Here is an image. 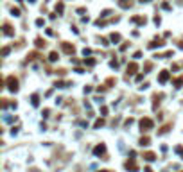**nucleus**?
Segmentation results:
<instances>
[{"instance_id": "0eeeda50", "label": "nucleus", "mask_w": 183, "mask_h": 172, "mask_svg": "<svg viewBox=\"0 0 183 172\" xmlns=\"http://www.w3.org/2000/svg\"><path fill=\"white\" fill-rule=\"evenodd\" d=\"M136 70H138V65H136L135 61L128 65V75H133V74H136Z\"/></svg>"}, {"instance_id": "f3484780", "label": "nucleus", "mask_w": 183, "mask_h": 172, "mask_svg": "<svg viewBox=\"0 0 183 172\" xmlns=\"http://www.w3.org/2000/svg\"><path fill=\"white\" fill-rule=\"evenodd\" d=\"M30 102H32V106H38V104H40V97H38V93H34V95L30 97Z\"/></svg>"}, {"instance_id": "dca6fc26", "label": "nucleus", "mask_w": 183, "mask_h": 172, "mask_svg": "<svg viewBox=\"0 0 183 172\" xmlns=\"http://www.w3.org/2000/svg\"><path fill=\"white\" fill-rule=\"evenodd\" d=\"M34 43H36V47H38V49H41V47H45V45H47L43 38H36V41H34Z\"/></svg>"}, {"instance_id": "412c9836", "label": "nucleus", "mask_w": 183, "mask_h": 172, "mask_svg": "<svg viewBox=\"0 0 183 172\" xmlns=\"http://www.w3.org/2000/svg\"><path fill=\"white\" fill-rule=\"evenodd\" d=\"M54 86H56V88H67L68 84H67V82H63V81H56V82H54Z\"/></svg>"}, {"instance_id": "4468645a", "label": "nucleus", "mask_w": 183, "mask_h": 172, "mask_svg": "<svg viewBox=\"0 0 183 172\" xmlns=\"http://www.w3.org/2000/svg\"><path fill=\"white\" fill-rule=\"evenodd\" d=\"M140 145H142V147H147V145H149V143H151V140H149V136H142V138H140Z\"/></svg>"}, {"instance_id": "72a5a7b5", "label": "nucleus", "mask_w": 183, "mask_h": 172, "mask_svg": "<svg viewBox=\"0 0 183 172\" xmlns=\"http://www.w3.org/2000/svg\"><path fill=\"white\" fill-rule=\"evenodd\" d=\"M101 172H111V170H101Z\"/></svg>"}, {"instance_id": "a878e982", "label": "nucleus", "mask_w": 183, "mask_h": 172, "mask_svg": "<svg viewBox=\"0 0 183 172\" xmlns=\"http://www.w3.org/2000/svg\"><path fill=\"white\" fill-rule=\"evenodd\" d=\"M7 54H9V47H4L2 49V56H7Z\"/></svg>"}, {"instance_id": "f257e3e1", "label": "nucleus", "mask_w": 183, "mask_h": 172, "mask_svg": "<svg viewBox=\"0 0 183 172\" xmlns=\"http://www.w3.org/2000/svg\"><path fill=\"white\" fill-rule=\"evenodd\" d=\"M6 84H7V90L9 91H18V79L14 77V75H9L7 79H6Z\"/></svg>"}, {"instance_id": "aec40b11", "label": "nucleus", "mask_w": 183, "mask_h": 172, "mask_svg": "<svg viewBox=\"0 0 183 172\" xmlns=\"http://www.w3.org/2000/svg\"><path fill=\"white\" fill-rule=\"evenodd\" d=\"M102 126H104V120H102V118H97L95 124H93V127H95V129H99V127H102Z\"/></svg>"}, {"instance_id": "f704fd0d", "label": "nucleus", "mask_w": 183, "mask_h": 172, "mask_svg": "<svg viewBox=\"0 0 183 172\" xmlns=\"http://www.w3.org/2000/svg\"><path fill=\"white\" fill-rule=\"evenodd\" d=\"M29 2H36V0H29Z\"/></svg>"}, {"instance_id": "1a4fd4ad", "label": "nucleus", "mask_w": 183, "mask_h": 172, "mask_svg": "<svg viewBox=\"0 0 183 172\" xmlns=\"http://www.w3.org/2000/svg\"><path fill=\"white\" fill-rule=\"evenodd\" d=\"M144 160H145V161H154V160H156V154H154V152H144Z\"/></svg>"}, {"instance_id": "7ed1b4c3", "label": "nucleus", "mask_w": 183, "mask_h": 172, "mask_svg": "<svg viewBox=\"0 0 183 172\" xmlns=\"http://www.w3.org/2000/svg\"><path fill=\"white\" fill-rule=\"evenodd\" d=\"M169 79H171V74H169V70H162L160 74H158V81L162 82V84H165Z\"/></svg>"}, {"instance_id": "39448f33", "label": "nucleus", "mask_w": 183, "mask_h": 172, "mask_svg": "<svg viewBox=\"0 0 183 172\" xmlns=\"http://www.w3.org/2000/svg\"><path fill=\"white\" fill-rule=\"evenodd\" d=\"M126 169H128V170H131V172H136V170H138V165H136V161H135L133 158H129V160L126 161Z\"/></svg>"}, {"instance_id": "4be33fe9", "label": "nucleus", "mask_w": 183, "mask_h": 172, "mask_svg": "<svg viewBox=\"0 0 183 172\" xmlns=\"http://www.w3.org/2000/svg\"><path fill=\"white\" fill-rule=\"evenodd\" d=\"M38 56H40V54H38V52H30L29 56H27V61H32V59H36V58H38Z\"/></svg>"}, {"instance_id": "c756f323", "label": "nucleus", "mask_w": 183, "mask_h": 172, "mask_svg": "<svg viewBox=\"0 0 183 172\" xmlns=\"http://www.w3.org/2000/svg\"><path fill=\"white\" fill-rule=\"evenodd\" d=\"M160 22H162V18H160V16H158V14H156V16H154V23H156V25H158V23H160Z\"/></svg>"}, {"instance_id": "b1692460", "label": "nucleus", "mask_w": 183, "mask_h": 172, "mask_svg": "<svg viewBox=\"0 0 183 172\" xmlns=\"http://www.w3.org/2000/svg\"><path fill=\"white\" fill-rule=\"evenodd\" d=\"M84 65H88V66H93V65H95V59H84Z\"/></svg>"}, {"instance_id": "2f4dec72", "label": "nucleus", "mask_w": 183, "mask_h": 172, "mask_svg": "<svg viewBox=\"0 0 183 172\" xmlns=\"http://www.w3.org/2000/svg\"><path fill=\"white\" fill-rule=\"evenodd\" d=\"M144 172H152V169H151V167H145V170H144Z\"/></svg>"}, {"instance_id": "2eb2a0df", "label": "nucleus", "mask_w": 183, "mask_h": 172, "mask_svg": "<svg viewBox=\"0 0 183 172\" xmlns=\"http://www.w3.org/2000/svg\"><path fill=\"white\" fill-rule=\"evenodd\" d=\"M131 22H135V23H145V16H133L131 18Z\"/></svg>"}, {"instance_id": "ddd939ff", "label": "nucleus", "mask_w": 183, "mask_h": 172, "mask_svg": "<svg viewBox=\"0 0 183 172\" xmlns=\"http://www.w3.org/2000/svg\"><path fill=\"white\" fill-rule=\"evenodd\" d=\"M160 99H162V95H158V93H154V95H152V108H154V110L158 108V104H160Z\"/></svg>"}, {"instance_id": "473e14b6", "label": "nucleus", "mask_w": 183, "mask_h": 172, "mask_svg": "<svg viewBox=\"0 0 183 172\" xmlns=\"http://www.w3.org/2000/svg\"><path fill=\"white\" fill-rule=\"evenodd\" d=\"M140 2H142V4H144V2H151V0H140Z\"/></svg>"}, {"instance_id": "6ab92c4d", "label": "nucleus", "mask_w": 183, "mask_h": 172, "mask_svg": "<svg viewBox=\"0 0 183 172\" xmlns=\"http://www.w3.org/2000/svg\"><path fill=\"white\" fill-rule=\"evenodd\" d=\"M49 59L50 61H58L59 59V54H58V52H50V54H49Z\"/></svg>"}, {"instance_id": "bb28decb", "label": "nucleus", "mask_w": 183, "mask_h": 172, "mask_svg": "<svg viewBox=\"0 0 183 172\" xmlns=\"http://www.w3.org/2000/svg\"><path fill=\"white\" fill-rule=\"evenodd\" d=\"M43 23H45V22H43V18H38V20H36V25H38V27H41Z\"/></svg>"}, {"instance_id": "f03ea898", "label": "nucleus", "mask_w": 183, "mask_h": 172, "mask_svg": "<svg viewBox=\"0 0 183 172\" xmlns=\"http://www.w3.org/2000/svg\"><path fill=\"white\" fill-rule=\"evenodd\" d=\"M140 129L142 131H149V129H152V126H154V122L151 120V118H147V117H144V118H140Z\"/></svg>"}, {"instance_id": "5701e85b", "label": "nucleus", "mask_w": 183, "mask_h": 172, "mask_svg": "<svg viewBox=\"0 0 183 172\" xmlns=\"http://www.w3.org/2000/svg\"><path fill=\"white\" fill-rule=\"evenodd\" d=\"M11 13H13L14 16H20V9H18V7H11Z\"/></svg>"}, {"instance_id": "cd10ccee", "label": "nucleus", "mask_w": 183, "mask_h": 172, "mask_svg": "<svg viewBox=\"0 0 183 172\" xmlns=\"http://www.w3.org/2000/svg\"><path fill=\"white\" fill-rule=\"evenodd\" d=\"M176 152H178V154H181V156H183V147H181V145H178V147H176Z\"/></svg>"}, {"instance_id": "f8f14e48", "label": "nucleus", "mask_w": 183, "mask_h": 172, "mask_svg": "<svg viewBox=\"0 0 183 172\" xmlns=\"http://www.w3.org/2000/svg\"><path fill=\"white\" fill-rule=\"evenodd\" d=\"M162 45H163V40L158 38V40H152L151 43H149V49H156V47H162Z\"/></svg>"}, {"instance_id": "7c9ffc66", "label": "nucleus", "mask_w": 183, "mask_h": 172, "mask_svg": "<svg viewBox=\"0 0 183 172\" xmlns=\"http://www.w3.org/2000/svg\"><path fill=\"white\" fill-rule=\"evenodd\" d=\"M101 43H102V45H110V43H108V40H106V38H101Z\"/></svg>"}, {"instance_id": "c85d7f7f", "label": "nucleus", "mask_w": 183, "mask_h": 172, "mask_svg": "<svg viewBox=\"0 0 183 172\" xmlns=\"http://www.w3.org/2000/svg\"><path fill=\"white\" fill-rule=\"evenodd\" d=\"M56 11H59V13H61V11H63V4H61V2H59V4H58V6H56Z\"/></svg>"}, {"instance_id": "a211bd4d", "label": "nucleus", "mask_w": 183, "mask_h": 172, "mask_svg": "<svg viewBox=\"0 0 183 172\" xmlns=\"http://www.w3.org/2000/svg\"><path fill=\"white\" fill-rule=\"evenodd\" d=\"M172 84L176 86V88H180V86H183V77H176L172 81Z\"/></svg>"}, {"instance_id": "20e7f679", "label": "nucleus", "mask_w": 183, "mask_h": 172, "mask_svg": "<svg viewBox=\"0 0 183 172\" xmlns=\"http://www.w3.org/2000/svg\"><path fill=\"white\" fill-rule=\"evenodd\" d=\"M61 49H63V52H67V54H74V52H75V47H74L72 43H67V41L61 43Z\"/></svg>"}, {"instance_id": "393cba45", "label": "nucleus", "mask_w": 183, "mask_h": 172, "mask_svg": "<svg viewBox=\"0 0 183 172\" xmlns=\"http://www.w3.org/2000/svg\"><path fill=\"white\" fill-rule=\"evenodd\" d=\"M169 129H171V126H163L162 129H160V134H163V133H167Z\"/></svg>"}, {"instance_id": "6e6552de", "label": "nucleus", "mask_w": 183, "mask_h": 172, "mask_svg": "<svg viewBox=\"0 0 183 172\" xmlns=\"http://www.w3.org/2000/svg\"><path fill=\"white\" fill-rule=\"evenodd\" d=\"M4 34H6V36H13V34H14V30H13V27H11V25L7 23V22L4 23Z\"/></svg>"}, {"instance_id": "9b49d317", "label": "nucleus", "mask_w": 183, "mask_h": 172, "mask_svg": "<svg viewBox=\"0 0 183 172\" xmlns=\"http://www.w3.org/2000/svg\"><path fill=\"white\" fill-rule=\"evenodd\" d=\"M120 40H122V36L119 32H111V34H110V41H113V43H119Z\"/></svg>"}, {"instance_id": "9d476101", "label": "nucleus", "mask_w": 183, "mask_h": 172, "mask_svg": "<svg viewBox=\"0 0 183 172\" xmlns=\"http://www.w3.org/2000/svg\"><path fill=\"white\" fill-rule=\"evenodd\" d=\"M131 0H119V6H120L122 9H129V7H131Z\"/></svg>"}, {"instance_id": "423d86ee", "label": "nucleus", "mask_w": 183, "mask_h": 172, "mask_svg": "<svg viewBox=\"0 0 183 172\" xmlns=\"http://www.w3.org/2000/svg\"><path fill=\"white\" fill-rule=\"evenodd\" d=\"M104 152H106V145H104V143H99V145L93 149V154H95V156H104Z\"/></svg>"}]
</instances>
